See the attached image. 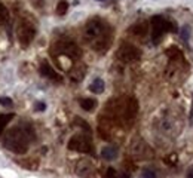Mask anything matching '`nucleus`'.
<instances>
[{"label": "nucleus", "instance_id": "nucleus-2", "mask_svg": "<svg viewBox=\"0 0 193 178\" xmlns=\"http://www.w3.org/2000/svg\"><path fill=\"white\" fill-rule=\"evenodd\" d=\"M34 138H36V134L33 128L24 125V126L9 129L3 137V145L5 149L15 154H25L29 150L30 141Z\"/></svg>", "mask_w": 193, "mask_h": 178}, {"label": "nucleus", "instance_id": "nucleus-16", "mask_svg": "<svg viewBox=\"0 0 193 178\" xmlns=\"http://www.w3.org/2000/svg\"><path fill=\"white\" fill-rule=\"evenodd\" d=\"M13 117H15V114H13V113H8V114H0V135L3 134V131H5V126H6V125H8L9 122H11Z\"/></svg>", "mask_w": 193, "mask_h": 178}, {"label": "nucleus", "instance_id": "nucleus-13", "mask_svg": "<svg viewBox=\"0 0 193 178\" xmlns=\"http://www.w3.org/2000/svg\"><path fill=\"white\" fill-rule=\"evenodd\" d=\"M101 157L104 160H114L116 157H117V149L114 147V145H106V147H102L101 150Z\"/></svg>", "mask_w": 193, "mask_h": 178}, {"label": "nucleus", "instance_id": "nucleus-5", "mask_svg": "<svg viewBox=\"0 0 193 178\" xmlns=\"http://www.w3.org/2000/svg\"><path fill=\"white\" fill-rule=\"evenodd\" d=\"M17 36H18V42L23 48H27L31 42L34 40L36 36V25L29 19H23L19 21L17 28Z\"/></svg>", "mask_w": 193, "mask_h": 178}, {"label": "nucleus", "instance_id": "nucleus-8", "mask_svg": "<svg viewBox=\"0 0 193 178\" xmlns=\"http://www.w3.org/2000/svg\"><path fill=\"white\" fill-rule=\"evenodd\" d=\"M116 56L122 62H135L141 58V50L131 43H122L116 52Z\"/></svg>", "mask_w": 193, "mask_h": 178}, {"label": "nucleus", "instance_id": "nucleus-23", "mask_svg": "<svg viewBox=\"0 0 193 178\" xmlns=\"http://www.w3.org/2000/svg\"><path fill=\"white\" fill-rule=\"evenodd\" d=\"M31 3H33L36 8H42L43 3H45V0H31Z\"/></svg>", "mask_w": 193, "mask_h": 178}, {"label": "nucleus", "instance_id": "nucleus-6", "mask_svg": "<svg viewBox=\"0 0 193 178\" xmlns=\"http://www.w3.org/2000/svg\"><path fill=\"white\" fill-rule=\"evenodd\" d=\"M68 150L71 151H79V153H86V154H92L94 153V145H92V141L88 135H82V134H77V135H73L71 138L68 139Z\"/></svg>", "mask_w": 193, "mask_h": 178}, {"label": "nucleus", "instance_id": "nucleus-24", "mask_svg": "<svg viewBox=\"0 0 193 178\" xmlns=\"http://www.w3.org/2000/svg\"><path fill=\"white\" fill-rule=\"evenodd\" d=\"M45 108H46L45 102H37V104H36V110H37V111H43Z\"/></svg>", "mask_w": 193, "mask_h": 178}, {"label": "nucleus", "instance_id": "nucleus-21", "mask_svg": "<svg viewBox=\"0 0 193 178\" xmlns=\"http://www.w3.org/2000/svg\"><path fill=\"white\" fill-rule=\"evenodd\" d=\"M181 37H183V40H186V42L189 40V37H190V27H189V25H184V27L181 28Z\"/></svg>", "mask_w": 193, "mask_h": 178}, {"label": "nucleus", "instance_id": "nucleus-11", "mask_svg": "<svg viewBox=\"0 0 193 178\" xmlns=\"http://www.w3.org/2000/svg\"><path fill=\"white\" fill-rule=\"evenodd\" d=\"M149 25H150L149 21H138L129 28V31L132 36H135L138 39H144L149 33Z\"/></svg>", "mask_w": 193, "mask_h": 178}, {"label": "nucleus", "instance_id": "nucleus-25", "mask_svg": "<svg viewBox=\"0 0 193 178\" xmlns=\"http://www.w3.org/2000/svg\"><path fill=\"white\" fill-rule=\"evenodd\" d=\"M189 120H193V100H192V107H190V113H189Z\"/></svg>", "mask_w": 193, "mask_h": 178}, {"label": "nucleus", "instance_id": "nucleus-17", "mask_svg": "<svg viewBox=\"0 0 193 178\" xmlns=\"http://www.w3.org/2000/svg\"><path fill=\"white\" fill-rule=\"evenodd\" d=\"M8 22H9V11L6 9L3 3H0V25L8 24Z\"/></svg>", "mask_w": 193, "mask_h": 178}, {"label": "nucleus", "instance_id": "nucleus-4", "mask_svg": "<svg viewBox=\"0 0 193 178\" xmlns=\"http://www.w3.org/2000/svg\"><path fill=\"white\" fill-rule=\"evenodd\" d=\"M150 25H152V42H153V45H159L165 33L175 30V24H172L171 21L165 19L164 17H159V15H156L150 19Z\"/></svg>", "mask_w": 193, "mask_h": 178}, {"label": "nucleus", "instance_id": "nucleus-19", "mask_svg": "<svg viewBox=\"0 0 193 178\" xmlns=\"http://www.w3.org/2000/svg\"><path fill=\"white\" fill-rule=\"evenodd\" d=\"M74 125H77V126H82L83 131H85L88 135H91V128H89V125L83 120V119H80V117H76V120H74Z\"/></svg>", "mask_w": 193, "mask_h": 178}, {"label": "nucleus", "instance_id": "nucleus-18", "mask_svg": "<svg viewBox=\"0 0 193 178\" xmlns=\"http://www.w3.org/2000/svg\"><path fill=\"white\" fill-rule=\"evenodd\" d=\"M55 11H57L58 15H65V12L68 11V2L67 0H60Z\"/></svg>", "mask_w": 193, "mask_h": 178}, {"label": "nucleus", "instance_id": "nucleus-27", "mask_svg": "<svg viewBox=\"0 0 193 178\" xmlns=\"http://www.w3.org/2000/svg\"><path fill=\"white\" fill-rule=\"evenodd\" d=\"M96 2H106V0H96Z\"/></svg>", "mask_w": 193, "mask_h": 178}, {"label": "nucleus", "instance_id": "nucleus-10", "mask_svg": "<svg viewBox=\"0 0 193 178\" xmlns=\"http://www.w3.org/2000/svg\"><path fill=\"white\" fill-rule=\"evenodd\" d=\"M39 71H40V74H42V76L48 77L49 80H54V82H61V80H63V76H61L58 71H55V68H52V65L46 61V60L40 61Z\"/></svg>", "mask_w": 193, "mask_h": 178}, {"label": "nucleus", "instance_id": "nucleus-20", "mask_svg": "<svg viewBox=\"0 0 193 178\" xmlns=\"http://www.w3.org/2000/svg\"><path fill=\"white\" fill-rule=\"evenodd\" d=\"M141 178H158V175H156V172H154L153 169H150V168H146V169H143Z\"/></svg>", "mask_w": 193, "mask_h": 178}, {"label": "nucleus", "instance_id": "nucleus-9", "mask_svg": "<svg viewBox=\"0 0 193 178\" xmlns=\"http://www.w3.org/2000/svg\"><path fill=\"white\" fill-rule=\"evenodd\" d=\"M74 171H76V174H77L80 178H94L96 174L94 163H92L91 160H88V159H82V160L77 162Z\"/></svg>", "mask_w": 193, "mask_h": 178}, {"label": "nucleus", "instance_id": "nucleus-7", "mask_svg": "<svg viewBox=\"0 0 193 178\" xmlns=\"http://www.w3.org/2000/svg\"><path fill=\"white\" fill-rule=\"evenodd\" d=\"M129 151L132 157H135L138 160H146V159H150L153 157V150L149 147V144L144 141L143 138L137 137V138L132 139V143L129 145Z\"/></svg>", "mask_w": 193, "mask_h": 178}, {"label": "nucleus", "instance_id": "nucleus-22", "mask_svg": "<svg viewBox=\"0 0 193 178\" xmlns=\"http://www.w3.org/2000/svg\"><path fill=\"white\" fill-rule=\"evenodd\" d=\"M0 106H5V107H12L13 106V101L8 97H2L0 98Z\"/></svg>", "mask_w": 193, "mask_h": 178}, {"label": "nucleus", "instance_id": "nucleus-14", "mask_svg": "<svg viewBox=\"0 0 193 178\" xmlns=\"http://www.w3.org/2000/svg\"><path fill=\"white\" fill-rule=\"evenodd\" d=\"M104 88H106V85H104L102 79H95L89 85V91H91L92 94H101V92H104Z\"/></svg>", "mask_w": 193, "mask_h": 178}, {"label": "nucleus", "instance_id": "nucleus-15", "mask_svg": "<svg viewBox=\"0 0 193 178\" xmlns=\"http://www.w3.org/2000/svg\"><path fill=\"white\" fill-rule=\"evenodd\" d=\"M79 104L85 111H94L96 107V101L92 100V98H82L79 101Z\"/></svg>", "mask_w": 193, "mask_h": 178}, {"label": "nucleus", "instance_id": "nucleus-26", "mask_svg": "<svg viewBox=\"0 0 193 178\" xmlns=\"http://www.w3.org/2000/svg\"><path fill=\"white\" fill-rule=\"evenodd\" d=\"M186 178H193V166L187 171V177H186Z\"/></svg>", "mask_w": 193, "mask_h": 178}, {"label": "nucleus", "instance_id": "nucleus-3", "mask_svg": "<svg viewBox=\"0 0 193 178\" xmlns=\"http://www.w3.org/2000/svg\"><path fill=\"white\" fill-rule=\"evenodd\" d=\"M51 55L65 56V58H70L71 61H76L82 56V50L71 40H58L51 46Z\"/></svg>", "mask_w": 193, "mask_h": 178}, {"label": "nucleus", "instance_id": "nucleus-1", "mask_svg": "<svg viewBox=\"0 0 193 178\" xmlns=\"http://www.w3.org/2000/svg\"><path fill=\"white\" fill-rule=\"evenodd\" d=\"M83 37L91 48L100 54L107 52L110 45H112V28L107 22L101 18H92L86 22L85 30H83Z\"/></svg>", "mask_w": 193, "mask_h": 178}, {"label": "nucleus", "instance_id": "nucleus-12", "mask_svg": "<svg viewBox=\"0 0 193 178\" xmlns=\"http://www.w3.org/2000/svg\"><path fill=\"white\" fill-rule=\"evenodd\" d=\"M85 73H86V67L83 64H76V65L70 70V79L73 82H80L82 79L85 77Z\"/></svg>", "mask_w": 193, "mask_h": 178}]
</instances>
